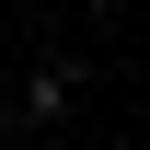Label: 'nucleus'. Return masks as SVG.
Masks as SVG:
<instances>
[{
  "label": "nucleus",
  "instance_id": "nucleus-1",
  "mask_svg": "<svg viewBox=\"0 0 150 150\" xmlns=\"http://www.w3.org/2000/svg\"><path fill=\"white\" fill-rule=\"evenodd\" d=\"M23 115H69V69H35L23 81Z\"/></svg>",
  "mask_w": 150,
  "mask_h": 150
}]
</instances>
